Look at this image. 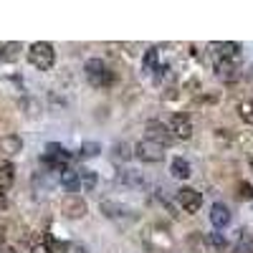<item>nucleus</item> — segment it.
<instances>
[{"mask_svg": "<svg viewBox=\"0 0 253 253\" xmlns=\"http://www.w3.org/2000/svg\"><path fill=\"white\" fill-rule=\"evenodd\" d=\"M28 61L38 71H48L56 63V48L51 43H46V41H36V43H31V48H28Z\"/></svg>", "mask_w": 253, "mask_h": 253, "instance_id": "1", "label": "nucleus"}, {"mask_svg": "<svg viewBox=\"0 0 253 253\" xmlns=\"http://www.w3.org/2000/svg\"><path fill=\"white\" fill-rule=\"evenodd\" d=\"M84 74H86V81L96 89H104V86L112 84V71L107 69V63H104L101 58H89L86 63H84Z\"/></svg>", "mask_w": 253, "mask_h": 253, "instance_id": "2", "label": "nucleus"}, {"mask_svg": "<svg viewBox=\"0 0 253 253\" xmlns=\"http://www.w3.org/2000/svg\"><path fill=\"white\" fill-rule=\"evenodd\" d=\"M134 157L142 160V162H162L165 160V147L160 142H152V139H139L134 144Z\"/></svg>", "mask_w": 253, "mask_h": 253, "instance_id": "3", "label": "nucleus"}, {"mask_svg": "<svg viewBox=\"0 0 253 253\" xmlns=\"http://www.w3.org/2000/svg\"><path fill=\"white\" fill-rule=\"evenodd\" d=\"M177 203H180V208L185 210V213H198V210L203 208V195L198 193L195 187H180L177 190Z\"/></svg>", "mask_w": 253, "mask_h": 253, "instance_id": "4", "label": "nucleus"}, {"mask_svg": "<svg viewBox=\"0 0 253 253\" xmlns=\"http://www.w3.org/2000/svg\"><path fill=\"white\" fill-rule=\"evenodd\" d=\"M167 129H170V134L175 137V139H190L193 137V122H190V117L187 114H172L170 117V124H167Z\"/></svg>", "mask_w": 253, "mask_h": 253, "instance_id": "5", "label": "nucleus"}, {"mask_svg": "<svg viewBox=\"0 0 253 253\" xmlns=\"http://www.w3.org/2000/svg\"><path fill=\"white\" fill-rule=\"evenodd\" d=\"M43 162L51 167V170L63 172V170H66V165H69V152L63 150L61 144H48L46 147V155H43Z\"/></svg>", "mask_w": 253, "mask_h": 253, "instance_id": "6", "label": "nucleus"}, {"mask_svg": "<svg viewBox=\"0 0 253 253\" xmlns=\"http://www.w3.org/2000/svg\"><path fill=\"white\" fill-rule=\"evenodd\" d=\"M61 213L71 220H79V218L86 215V200L81 195H66L61 200Z\"/></svg>", "mask_w": 253, "mask_h": 253, "instance_id": "7", "label": "nucleus"}, {"mask_svg": "<svg viewBox=\"0 0 253 253\" xmlns=\"http://www.w3.org/2000/svg\"><path fill=\"white\" fill-rule=\"evenodd\" d=\"M147 139H152V142H160L162 147H165V142H170L172 139V134H170V129H167V124H162V122H155V119H150L147 122Z\"/></svg>", "mask_w": 253, "mask_h": 253, "instance_id": "8", "label": "nucleus"}, {"mask_svg": "<svg viewBox=\"0 0 253 253\" xmlns=\"http://www.w3.org/2000/svg\"><path fill=\"white\" fill-rule=\"evenodd\" d=\"M20 150H23V139H20L18 134H5V137H0V152L5 155V160L20 155Z\"/></svg>", "mask_w": 253, "mask_h": 253, "instance_id": "9", "label": "nucleus"}, {"mask_svg": "<svg viewBox=\"0 0 253 253\" xmlns=\"http://www.w3.org/2000/svg\"><path fill=\"white\" fill-rule=\"evenodd\" d=\"M213 56L238 63V58H241V43H213Z\"/></svg>", "mask_w": 253, "mask_h": 253, "instance_id": "10", "label": "nucleus"}, {"mask_svg": "<svg viewBox=\"0 0 253 253\" xmlns=\"http://www.w3.org/2000/svg\"><path fill=\"white\" fill-rule=\"evenodd\" d=\"M215 74L223 81H236L238 79V66L236 61H225V58H215Z\"/></svg>", "mask_w": 253, "mask_h": 253, "instance_id": "11", "label": "nucleus"}, {"mask_svg": "<svg viewBox=\"0 0 253 253\" xmlns=\"http://www.w3.org/2000/svg\"><path fill=\"white\" fill-rule=\"evenodd\" d=\"M210 223H213L215 228H225V225L230 223V210H228V205L215 203L213 208H210Z\"/></svg>", "mask_w": 253, "mask_h": 253, "instance_id": "12", "label": "nucleus"}, {"mask_svg": "<svg viewBox=\"0 0 253 253\" xmlns=\"http://www.w3.org/2000/svg\"><path fill=\"white\" fill-rule=\"evenodd\" d=\"M61 185L69 195H76V190L81 187V175L76 170H71V167H66V170L61 172Z\"/></svg>", "mask_w": 253, "mask_h": 253, "instance_id": "13", "label": "nucleus"}, {"mask_svg": "<svg viewBox=\"0 0 253 253\" xmlns=\"http://www.w3.org/2000/svg\"><path fill=\"white\" fill-rule=\"evenodd\" d=\"M15 182V165L10 160H0V190H8Z\"/></svg>", "mask_w": 253, "mask_h": 253, "instance_id": "14", "label": "nucleus"}, {"mask_svg": "<svg viewBox=\"0 0 253 253\" xmlns=\"http://www.w3.org/2000/svg\"><path fill=\"white\" fill-rule=\"evenodd\" d=\"M170 172H172V177H177V180H187L190 175H193V170H190V162H187L185 157H175V160H172Z\"/></svg>", "mask_w": 253, "mask_h": 253, "instance_id": "15", "label": "nucleus"}, {"mask_svg": "<svg viewBox=\"0 0 253 253\" xmlns=\"http://www.w3.org/2000/svg\"><path fill=\"white\" fill-rule=\"evenodd\" d=\"M99 208H101V213L107 215V218H122V215H126V208H122L114 200H101Z\"/></svg>", "mask_w": 253, "mask_h": 253, "instance_id": "16", "label": "nucleus"}, {"mask_svg": "<svg viewBox=\"0 0 253 253\" xmlns=\"http://www.w3.org/2000/svg\"><path fill=\"white\" fill-rule=\"evenodd\" d=\"M160 51L157 48H150V51H147L144 53V61H142V66H144V71L147 74H157L160 71Z\"/></svg>", "mask_w": 253, "mask_h": 253, "instance_id": "17", "label": "nucleus"}, {"mask_svg": "<svg viewBox=\"0 0 253 253\" xmlns=\"http://www.w3.org/2000/svg\"><path fill=\"white\" fill-rule=\"evenodd\" d=\"M238 117H241L248 126H253V99H243V101L238 104Z\"/></svg>", "mask_w": 253, "mask_h": 253, "instance_id": "18", "label": "nucleus"}, {"mask_svg": "<svg viewBox=\"0 0 253 253\" xmlns=\"http://www.w3.org/2000/svg\"><path fill=\"white\" fill-rule=\"evenodd\" d=\"M81 187L86 190V193H91V190L96 187V172L94 170H81Z\"/></svg>", "mask_w": 253, "mask_h": 253, "instance_id": "19", "label": "nucleus"}, {"mask_svg": "<svg viewBox=\"0 0 253 253\" xmlns=\"http://www.w3.org/2000/svg\"><path fill=\"white\" fill-rule=\"evenodd\" d=\"M18 51H20V43H0V56L8 61H13L18 56Z\"/></svg>", "mask_w": 253, "mask_h": 253, "instance_id": "20", "label": "nucleus"}, {"mask_svg": "<svg viewBox=\"0 0 253 253\" xmlns=\"http://www.w3.org/2000/svg\"><path fill=\"white\" fill-rule=\"evenodd\" d=\"M238 198H241V200H253V185L241 182V185H238Z\"/></svg>", "mask_w": 253, "mask_h": 253, "instance_id": "21", "label": "nucleus"}, {"mask_svg": "<svg viewBox=\"0 0 253 253\" xmlns=\"http://www.w3.org/2000/svg\"><path fill=\"white\" fill-rule=\"evenodd\" d=\"M94 155H99V144L96 142H89V144L81 147V157H94Z\"/></svg>", "mask_w": 253, "mask_h": 253, "instance_id": "22", "label": "nucleus"}, {"mask_svg": "<svg viewBox=\"0 0 253 253\" xmlns=\"http://www.w3.org/2000/svg\"><path fill=\"white\" fill-rule=\"evenodd\" d=\"M208 243H210V246H215L218 251H225V248H228V243H225L218 233H210V236H208Z\"/></svg>", "mask_w": 253, "mask_h": 253, "instance_id": "23", "label": "nucleus"}, {"mask_svg": "<svg viewBox=\"0 0 253 253\" xmlns=\"http://www.w3.org/2000/svg\"><path fill=\"white\" fill-rule=\"evenodd\" d=\"M66 253H89V248L81 246V243H71V246L66 248Z\"/></svg>", "mask_w": 253, "mask_h": 253, "instance_id": "24", "label": "nucleus"}, {"mask_svg": "<svg viewBox=\"0 0 253 253\" xmlns=\"http://www.w3.org/2000/svg\"><path fill=\"white\" fill-rule=\"evenodd\" d=\"M31 253H51V248H48V243H36L31 248Z\"/></svg>", "mask_w": 253, "mask_h": 253, "instance_id": "25", "label": "nucleus"}, {"mask_svg": "<svg viewBox=\"0 0 253 253\" xmlns=\"http://www.w3.org/2000/svg\"><path fill=\"white\" fill-rule=\"evenodd\" d=\"M8 208V195H5V190H0V210Z\"/></svg>", "mask_w": 253, "mask_h": 253, "instance_id": "26", "label": "nucleus"}, {"mask_svg": "<svg viewBox=\"0 0 253 253\" xmlns=\"http://www.w3.org/2000/svg\"><path fill=\"white\" fill-rule=\"evenodd\" d=\"M0 253H15V248L13 246H3V248H0Z\"/></svg>", "mask_w": 253, "mask_h": 253, "instance_id": "27", "label": "nucleus"}, {"mask_svg": "<svg viewBox=\"0 0 253 253\" xmlns=\"http://www.w3.org/2000/svg\"><path fill=\"white\" fill-rule=\"evenodd\" d=\"M5 246V233H3V228H0V248Z\"/></svg>", "mask_w": 253, "mask_h": 253, "instance_id": "28", "label": "nucleus"}, {"mask_svg": "<svg viewBox=\"0 0 253 253\" xmlns=\"http://www.w3.org/2000/svg\"><path fill=\"white\" fill-rule=\"evenodd\" d=\"M251 172H253V160H251Z\"/></svg>", "mask_w": 253, "mask_h": 253, "instance_id": "29", "label": "nucleus"}]
</instances>
